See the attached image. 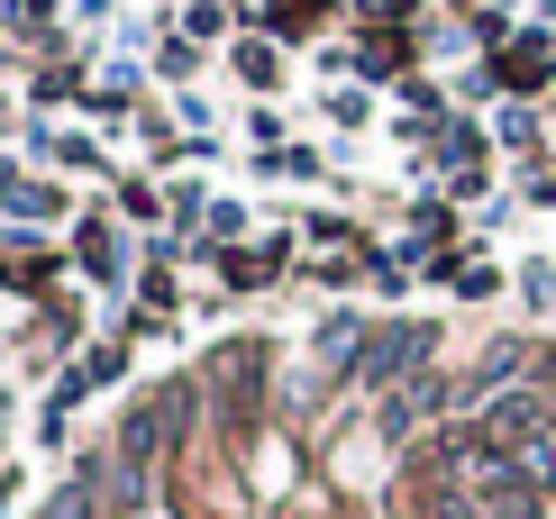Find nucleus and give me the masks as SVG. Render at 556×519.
I'll list each match as a JSON object with an SVG mask.
<instances>
[]
</instances>
